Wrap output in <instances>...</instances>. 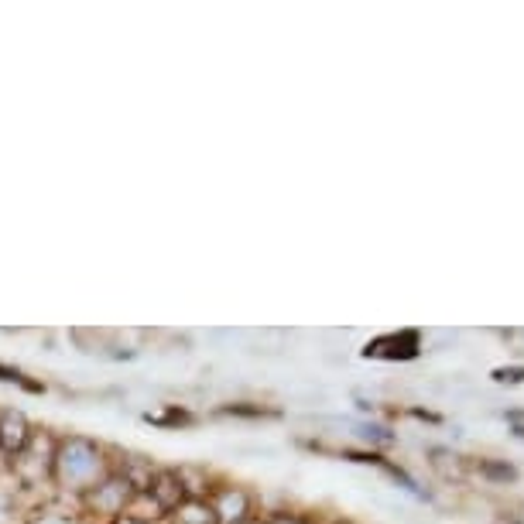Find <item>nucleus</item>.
<instances>
[{"instance_id": "3", "label": "nucleus", "mask_w": 524, "mask_h": 524, "mask_svg": "<svg viewBox=\"0 0 524 524\" xmlns=\"http://www.w3.org/2000/svg\"><path fill=\"white\" fill-rule=\"evenodd\" d=\"M206 501H209V507H213L216 524H244V521H251L261 514L257 511V497L244 487V483H233V480L216 477Z\"/></svg>"}, {"instance_id": "13", "label": "nucleus", "mask_w": 524, "mask_h": 524, "mask_svg": "<svg viewBox=\"0 0 524 524\" xmlns=\"http://www.w3.org/2000/svg\"><path fill=\"white\" fill-rule=\"evenodd\" d=\"M490 377L497 384H524V367H497Z\"/></svg>"}, {"instance_id": "9", "label": "nucleus", "mask_w": 524, "mask_h": 524, "mask_svg": "<svg viewBox=\"0 0 524 524\" xmlns=\"http://www.w3.org/2000/svg\"><path fill=\"white\" fill-rule=\"evenodd\" d=\"M278 408L257 405V401H227V405H216L213 418H247V422H261V418H278Z\"/></svg>"}, {"instance_id": "14", "label": "nucleus", "mask_w": 524, "mask_h": 524, "mask_svg": "<svg viewBox=\"0 0 524 524\" xmlns=\"http://www.w3.org/2000/svg\"><path fill=\"white\" fill-rule=\"evenodd\" d=\"M244 524H264V518H261V514H257V518H251V521H244Z\"/></svg>"}, {"instance_id": "12", "label": "nucleus", "mask_w": 524, "mask_h": 524, "mask_svg": "<svg viewBox=\"0 0 524 524\" xmlns=\"http://www.w3.org/2000/svg\"><path fill=\"white\" fill-rule=\"evenodd\" d=\"M264 524H316L309 514H298V511H268L261 514Z\"/></svg>"}, {"instance_id": "11", "label": "nucleus", "mask_w": 524, "mask_h": 524, "mask_svg": "<svg viewBox=\"0 0 524 524\" xmlns=\"http://www.w3.org/2000/svg\"><path fill=\"white\" fill-rule=\"evenodd\" d=\"M477 470H480V477L490 483H511L518 477V470H514L511 463H497V459H480Z\"/></svg>"}, {"instance_id": "7", "label": "nucleus", "mask_w": 524, "mask_h": 524, "mask_svg": "<svg viewBox=\"0 0 524 524\" xmlns=\"http://www.w3.org/2000/svg\"><path fill=\"white\" fill-rule=\"evenodd\" d=\"M144 422L155 429H192L199 415L189 411V405H161V411H144Z\"/></svg>"}, {"instance_id": "2", "label": "nucleus", "mask_w": 524, "mask_h": 524, "mask_svg": "<svg viewBox=\"0 0 524 524\" xmlns=\"http://www.w3.org/2000/svg\"><path fill=\"white\" fill-rule=\"evenodd\" d=\"M55 446H59V432L52 429H38L31 446L7 466V473L14 477V487L21 490H38V487H52V466H55Z\"/></svg>"}, {"instance_id": "6", "label": "nucleus", "mask_w": 524, "mask_h": 524, "mask_svg": "<svg viewBox=\"0 0 524 524\" xmlns=\"http://www.w3.org/2000/svg\"><path fill=\"white\" fill-rule=\"evenodd\" d=\"M148 497H151V504H155L158 511L165 514V518H168V514H172L182 501H189V497H185L182 480H179V470H175V466H161V463H158L155 477H151Z\"/></svg>"}, {"instance_id": "1", "label": "nucleus", "mask_w": 524, "mask_h": 524, "mask_svg": "<svg viewBox=\"0 0 524 524\" xmlns=\"http://www.w3.org/2000/svg\"><path fill=\"white\" fill-rule=\"evenodd\" d=\"M110 470H114V446H107V442L83 432L59 435L55 466H52L55 497H69L72 504H79V497H83L86 490H93Z\"/></svg>"}, {"instance_id": "8", "label": "nucleus", "mask_w": 524, "mask_h": 524, "mask_svg": "<svg viewBox=\"0 0 524 524\" xmlns=\"http://www.w3.org/2000/svg\"><path fill=\"white\" fill-rule=\"evenodd\" d=\"M175 470H179L185 497H199V501H206L209 490H213V483H216L213 473L206 470V463H179Z\"/></svg>"}, {"instance_id": "10", "label": "nucleus", "mask_w": 524, "mask_h": 524, "mask_svg": "<svg viewBox=\"0 0 524 524\" xmlns=\"http://www.w3.org/2000/svg\"><path fill=\"white\" fill-rule=\"evenodd\" d=\"M0 384H11V388H21L28 394H45L48 391L42 381H31V374H24L21 367H11V364H0Z\"/></svg>"}, {"instance_id": "4", "label": "nucleus", "mask_w": 524, "mask_h": 524, "mask_svg": "<svg viewBox=\"0 0 524 524\" xmlns=\"http://www.w3.org/2000/svg\"><path fill=\"white\" fill-rule=\"evenodd\" d=\"M35 432H38V425L31 422L21 408L0 405V459H4V466H11L14 459L31 446Z\"/></svg>"}, {"instance_id": "5", "label": "nucleus", "mask_w": 524, "mask_h": 524, "mask_svg": "<svg viewBox=\"0 0 524 524\" xmlns=\"http://www.w3.org/2000/svg\"><path fill=\"white\" fill-rule=\"evenodd\" d=\"M418 353H422V336H418L415 329L374 336V340L364 346L367 360H384V364H405V360H415Z\"/></svg>"}]
</instances>
